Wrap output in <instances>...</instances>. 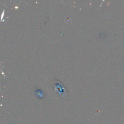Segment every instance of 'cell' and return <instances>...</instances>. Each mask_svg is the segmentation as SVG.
<instances>
[{"label": "cell", "instance_id": "obj_1", "mask_svg": "<svg viewBox=\"0 0 124 124\" xmlns=\"http://www.w3.org/2000/svg\"><path fill=\"white\" fill-rule=\"evenodd\" d=\"M36 93L39 96H42L43 95V93H42V92L41 91H37L36 92Z\"/></svg>", "mask_w": 124, "mask_h": 124}]
</instances>
